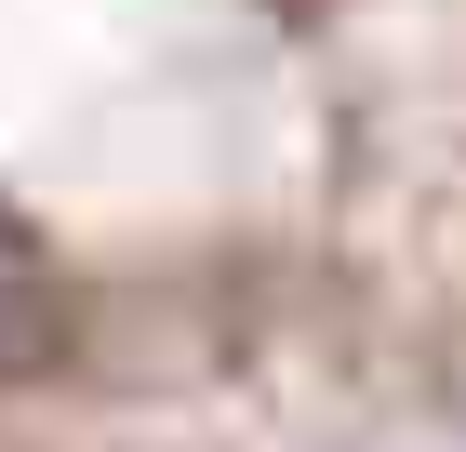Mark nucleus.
Here are the masks:
<instances>
[{"label": "nucleus", "mask_w": 466, "mask_h": 452, "mask_svg": "<svg viewBox=\"0 0 466 452\" xmlns=\"http://www.w3.org/2000/svg\"><path fill=\"white\" fill-rule=\"evenodd\" d=\"M14 359H40V279L0 253V373H14Z\"/></svg>", "instance_id": "obj_1"}]
</instances>
